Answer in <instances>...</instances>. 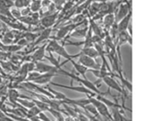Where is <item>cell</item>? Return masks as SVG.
<instances>
[{"label":"cell","instance_id":"4316f807","mask_svg":"<svg viewBox=\"0 0 153 121\" xmlns=\"http://www.w3.org/2000/svg\"><path fill=\"white\" fill-rule=\"evenodd\" d=\"M119 78H120V79H121L122 84L124 85V87H126L127 88V90L131 93V92H132V90H133L132 84H131V83H130L126 78H125L123 77V75H119Z\"/></svg>","mask_w":153,"mask_h":121},{"label":"cell","instance_id":"ba28073f","mask_svg":"<svg viewBox=\"0 0 153 121\" xmlns=\"http://www.w3.org/2000/svg\"><path fill=\"white\" fill-rule=\"evenodd\" d=\"M131 12V9L129 7V5L126 4H120L117 13L115 14V22L117 23L119 22L122 19H124L126 15H128Z\"/></svg>","mask_w":153,"mask_h":121},{"label":"cell","instance_id":"9a60e30c","mask_svg":"<svg viewBox=\"0 0 153 121\" xmlns=\"http://www.w3.org/2000/svg\"><path fill=\"white\" fill-rule=\"evenodd\" d=\"M69 62H72V64H73L74 68L75 69V70H76L80 75H82L83 78H86V76H85V74H86V72L88 71V69H87L86 67L82 66V64H80L79 62H74V59L70 60Z\"/></svg>","mask_w":153,"mask_h":121},{"label":"cell","instance_id":"1f68e13d","mask_svg":"<svg viewBox=\"0 0 153 121\" xmlns=\"http://www.w3.org/2000/svg\"><path fill=\"white\" fill-rule=\"evenodd\" d=\"M51 2L56 5V7H59L65 3V0H52Z\"/></svg>","mask_w":153,"mask_h":121},{"label":"cell","instance_id":"d6a6232c","mask_svg":"<svg viewBox=\"0 0 153 121\" xmlns=\"http://www.w3.org/2000/svg\"><path fill=\"white\" fill-rule=\"evenodd\" d=\"M0 71L2 72V67H1V64H0Z\"/></svg>","mask_w":153,"mask_h":121},{"label":"cell","instance_id":"4fadbf2b","mask_svg":"<svg viewBox=\"0 0 153 121\" xmlns=\"http://www.w3.org/2000/svg\"><path fill=\"white\" fill-rule=\"evenodd\" d=\"M81 54L82 55H86V56L91 57L92 59H95V58L99 57V54H98L97 50L93 46H91V47H83L82 50L80 53V55Z\"/></svg>","mask_w":153,"mask_h":121},{"label":"cell","instance_id":"e0dca14e","mask_svg":"<svg viewBox=\"0 0 153 121\" xmlns=\"http://www.w3.org/2000/svg\"><path fill=\"white\" fill-rule=\"evenodd\" d=\"M19 96H20V94H19V92H18L16 89L11 88V89L8 91V99H9V101H10L11 103L15 104L17 99L19 98Z\"/></svg>","mask_w":153,"mask_h":121},{"label":"cell","instance_id":"d4e9b609","mask_svg":"<svg viewBox=\"0 0 153 121\" xmlns=\"http://www.w3.org/2000/svg\"><path fill=\"white\" fill-rule=\"evenodd\" d=\"M83 109L85 110V111H86V112H90V113H91L92 115H94V116H96V117H100V114H99V112H98L97 109H96V108H95L91 103L87 104L86 106H84V107H83Z\"/></svg>","mask_w":153,"mask_h":121},{"label":"cell","instance_id":"4dcf8cb0","mask_svg":"<svg viewBox=\"0 0 153 121\" xmlns=\"http://www.w3.org/2000/svg\"><path fill=\"white\" fill-rule=\"evenodd\" d=\"M52 4L51 0H42L41 1V7H46V8H48L49 5Z\"/></svg>","mask_w":153,"mask_h":121},{"label":"cell","instance_id":"7402d4cb","mask_svg":"<svg viewBox=\"0 0 153 121\" xmlns=\"http://www.w3.org/2000/svg\"><path fill=\"white\" fill-rule=\"evenodd\" d=\"M48 92L54 96V99H57L58 101H63V100H65V99L67 98L64 94L59 93V92H56V91L53 90V89L50 88V87H48Z\"/></svg>","mask_w":153,"mask_h":121},{"label":"cell","instance_id":"6da1fadb","mask_svg":"<svg viewBox=\"0 0 153 121\" xmlns=\"http://www.w3.org/2000/svg\"><path fill=\"white\" fill-rule=\"evenodd\" d=\"M58 72H59V73H61V74H63V75H65V76H66V77L71 78H72V79H74V80H76L77 82L81 83L84 87H86V88H88L89 90L92 91V92H93V93H95L96 95H104L103 93H101V92L98 89V87H96V85H95L94 83L91 82V81H90V80H88L87 78H79V77L75 76L74 74H72V73H69V72H67V71L64 70L62 68L58 70Z\"/></svg>","mask_w":153,"mask_h":121},{"label":"cell","instance_id":"f1b7e54d","mask_svg":"<svg viewBox=\"0 0 153 121\" xmlns=\"http://www.w3.org/2000/svg\"><path fill=\"white\" fill-rule=\"evenodd\" d=\"M37 118L41 121H51L47 116H46V114H45L43 111H40V112L39 113V115L37 116Z\"/></svg>","mask_w":153,"mask_h":121},{"label":"cell","instance_id":"277c9868","mask_svg":"<svg viewBox=\"0 0 153 121\" xmlns=\"http://www.w3.org/2000/svg\"><path fill=\"white\" fill-rule=\"evenodd\" d=\"M50 85L51 86H56L57 87H62V88H65V89H68V90H72V91H75L77 93H82V94H85L91 97H95L97 95L95 93H93L92 91L89 90L88 88L84 87L83 86H65V85H61V84H58V83H53V82H50Z\"/></svg>","mask_w":153,"mask_h":121},{"label":"cell","instance_id":"83f0119b","mask_svg":"<svg viewBox=\"0 0 153 121\" xmlns=\"http://www.w3.org/2000/svg\"><path fill=\"white\" fill-rule=\"evenodd\" d=\"M10 12H11V15L13 17V19L14 20H19L21 17H22V14H21V11L19 9H13V10H10Z\"/></svg>","mask_w":153,"mask_h":121},{"label":"cell","instance_id":"7c38bea8","mask_svg":"<svg viewBox=\"0 0 153 121\" xmlns=\"http://www.w3.org/2000/svg\"><path fill=\"white\" fill-rule=\"evenodd\" d=\"M131 15H132V12H130L124 19H122L118 22V24L117 23V27L118 33H121V32H124V31H126L127 30V28H128V26L130 24V21H131Z\"/></svg>","mask_w":153,"mask_h":121},{"label":"cell","instance_id":"8992f818","mask_svg":"<svg viewBox=\"0 0 153 121\" xmlns=\"http://www.w3.org/2000/svg\"><path fill=\"white\" fill-rule=\"evenodd\" d=\"M34 71H37L39 74L44 73H54L56 74L58 72V69L48 64H45L42 62H35V69Z\"/></svg>","mask_w":153,"mask_h":121},{"label":"cell","instance_id":"e575fe53","mask_svg":"<svg viewBox=\"0 0 153 121\" xmlns=\"http://www.w3.org/2000/svg\"><path fill=\"white\" fill-rule=\"evenodd\" d=\"M40 1H42V0H40Z\"/></svg>","mask_w":153,"mask_h":121},{"label":"cell","instance_id":"cb8c5ba5","mask_svg":"<svg viewBox=\"0 0 153 121\" xmlns=\"http://www.w3.org/2000/svg\"><path fill=\"white\" fill-rule=\"evenodd\" d=\"M32 101H33V103H35V105H36L41 111H49L50 108H49V106H48L47 103H43V102H41V101H38V100H32Z\"/></svg>","mask_w":153,"mask_h":121},{"label":"cell","instance_id":"ffe728a7","mask_svg":"<svg viewBox=\"0 0 153 121\" xmlns=\"http://www.w3.org/2000/svg\"><path fill=\"white\" fill-rule=\"evenodd\" d=\"M39 33H34V32H24L23 33V37L27 40L28 43L30 42H34L36 40V38L39 37Z\"/></svg>","mask_w":153,"mask_h":121},{"label":"cell","instance_id":"8fae6325","mask_svg":"<svg viewBox=\"0 0 153 121\" xmlns=\"http://www.w3.org/2000/svg\"><path fill=\"white\" fill-rule=\"evenodd\" d=\"M56 74L54 73H44V74H39V76L35 78L32 83L36 84V85H45V84H48L50 83L51 79L53 78V77H55Z\"/></svg>","mask_w":153,"mask_h":121},{"label":"cell","instance_id":"9c48e42d","mask_svg":"<svg viewBox=\"0 0 153 121\" xmlns=\"http://www.w3.org/2000/svg\"><path fill=\"white\" fill-rule=\"evenodd\" d=\"M102 81H103L109 88H112V89L117 91V92L120 93V94H125V93H124V88H122V87L117 84V82L114 79L113 77H111V76L104 77V78H102Z\"/></svg>","mask_w":153,"mask_h":121},{"label":"cell","instance_id":"d6986e66","mask_svg":"<svg viewBox=\"0 0 153 121\" xmlns=\"http://www.w3.org/2000/svg\"><path fill=\"white\" fill-rule=\"evenodd\" d=\"M16 103H18L20 106H22V108L26 107L28 109H30L32 108L33 106H35V103H33V101H28V100H22L20 98L17 99L16 101Z\"/></svg>","mask_w":153,"mask_h":121},{"label":"cell","instance_id":"44dd1931","mask_svg":"<svg viewBox=\"0 0 153 121\" xmlns=\"http://www.w3.org/2000/svg\"><path fill=\"white\" fill-rule=\"evenodd\" d=\"M30 3V0H14L13 6L17 9H22L24 7H28Z\"/></svg>","mask_w":153,"mask_h":121},{"label":"cell","instance_id":"603a6c76","mask_svg":"<svg viewBox=\"0 0 153 121\" xmlns=\"http://www.w3.org/2000/svg\"><path fill=\"white\" fill-rule=\"evenodd\" d=\"M40 111H41L35 105V106H33L32 108L29 109V111H26V112H27V116H26V117H27L28 119H31V118L37 117Z\"/></svg>","mask_w":153,"mask_h":121},{"label":"cell","instance_id":"3957f363","mask_svg":"<svg viewBox=\"0 0 153 121\" xmlns=\"http://www.w3.org/2000/svg\"><path fill=\"white\" fill-rule=\"evenodd\" d=\"M86 20H83L82 21H80V22H77V23H73V24H69V25H66V26H64L62 28H60L56 35V37L53 38V39H56V40H62L64 39L67 34L71 33L72 31H74L75 29H77L79 26L82 25L83 23H86L85 22Z\"/></svg>","mask_w":153,"mask_h":121},{"label":"cell","instance_id":"52a82bcc","mask_svg":"<svg viewBox=\"0 0 153 121\" xmlns=\"http://www.w3.org/2000/svg\"><path fill=\"white\" fill-rule=\"evenodd\" d=\"M57 17H58V13L57 12H54V13H51V14L45 15L44 17H42L40 19L41 27L44 28V29L51 28L55 24V22L56 21Z\"/></svg>","mask_w":153,"mask_h":121},{"label":"cell","instance_id":"5b68a950","mask_svg":"<svg viewBox=\"0 0 153 121\" xmlns=\"http://www.w3.org/2000/svg\"><path fill=\"white\" fill-rule=\"evenodd\" d=\"M79 63L86 67L88 70H100V65L97 63L94 59L88 57L86 55L81 54L79 56Z\"/></svg>","mask_w":153,"mask_h":121},{"label":"cell","instance_id":"30bf717a","mask_svg":"<svg viewBox=\"0 0 153 121\" xmlns=\"http://www.w3.org/2000/svg\"><path fill=\"white\" fill-rule=\"evenodd\" d=\"M46 45H47V43L44 44L43 45L41 46H39V47H36V49L34 50V53L33 54L31 55V61L32 62H39V61H42L45 57V53H46Z\"/></svg>","mask_w":153,"mask_h":121},{"label":"cell","instance_id":"5bb4252c","mask_svg":"<svg viewBox=\"0 0 153 121\" xmlns=\"http://www.w3.org/2000/svg\"><path fill=\"white\" fill-rule=\"evenodd\" d=\"M115 22V14L114 13H108L105 14L103 17V25L106 29H110Z\"/></svg>","mask_w":153,"mask_h":121},{"label":"cell","instance_id":"2e32d148","mask_svg":"<svg viewBox=\"0 0 153 121\" xmlns=\"http://www.w3.org/2000/svg\"><path fill=\"white\" fill-rule=\"evenodd\" d=\"M88 32V27H85L83 29H75L74 31L71 32L70 37H77V38H85Z\"/></svg>","mask_w":153,"mask_h":121},{"label":"cell","instance_id":"ac0fdd59","mask_svg":"<svg viewBox=\"0 0 153 121\" xmlns=\"http://www.w3.org/2000/svg\"><path fill=\"white\" fill-rule=\"evenodd\" d=\"M29 8L31 12H38L41 8V1L40 0H30Z\"/></svg>","mask_w":153,"mask_h":121},{"label":"cell","instance_id":"f546056e","mask_svg":"<svg viewBox=\"0 0 153 121\" xmlns=\"http://www.w3.org/2000/svg\"><path fill=\"white\" fill-rule=\"evenodd\" d=\"M30 13H31V12H30L29 6H28V7H24V8H22V9L21 10V14H22V16H28V15H30Z\"/></svg>","mask_w":153,"mask_h":121},{"label":"cell","instance_id":"484cf974","mask_svg":"<svg viewBox=\"0 0 153 121\" xmlns=\"http://www.w3.org/2000/svg\"><path fill=\"white\" fill-rule=\"evenodd\" d=\"M46 58L50 62V63L52 64V66H54V67L57 68L58 70H59V69H61V65H60L59 61H58V60H56V59L53 56V54H52L51 53H49V56H46Z\"/></svg>","mask_w":153,"mask_h":121},{"label":"cell","instance_id":"836d02e7","mask_svg":"<svg viewBox=\"0 0 153 121\" xmlns=\"http://www.w3.org/2000/svg\"><path fill=\"white\" fill-rule=\"evenodd\" d=\"M2 83V79H1V78H0V84Z\"/></svg>","mask_w":153,"mask_h":121},{"label":"cell","instance_id":"7a4b0ae2","mask_svg":"<svg viewBox=\"0 0 153 121\" xmlns=\"http://www.w3.org/2000/svg\"><path fill=\"white\" fill-rule=\"evenodd\" d=\"M88 98H89V100H90V103L97 109L99 114H100L102 117H104L107 120L113 121V119H112V117H111V115H110V113H109V111H108V107H107L103 103H101L100 101H99V100H98L97 98H95V97H91V96H89Z\"/></svg>","mask_w":153,"mask_h":121}]
</instances>
